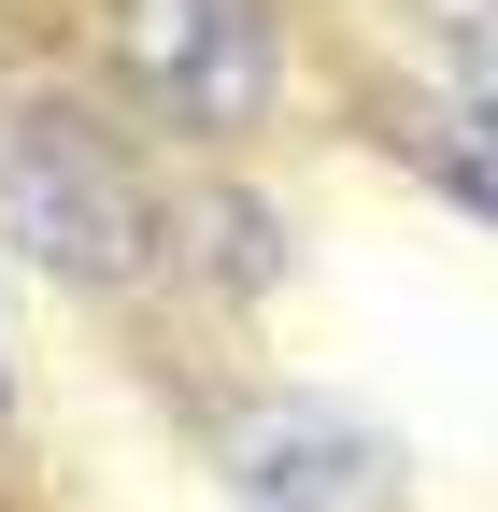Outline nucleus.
Wrapping results in <instances>:
<instances>
[{"label":"nucleus","instance_id":"obj_1","mask_svg":"<svg viewBox=\"0 0 498 512\" xmlns=\"http://www.w3.org/2000/svg\"><path fill=\"white\" fill-rule=\"evenodd\" d=\"M0 214H15V242L43 256V271H72V285H114V271L143 256L129 171H114L86 128H57V114H29L15 143H0Z\"/></svg>","mask_w":498,"mask_h":512},{"label":"nucleus","instance_id":"obj_2","mask_svg":"<svg viewBox=\"0 0 498 512\" xmlns=\"http://www.w3.org/2000/svg\"><path fill=\"white\" fill-rule=\"evenodd\" d=\"M114 43H129V72L185 114V128H257L271 114V0H129L114 15Z\"/></svg>","mask_w":498,"mask_h":512},{"label":"nucleus","instance_id":"obj_4","mask_svg":"<svg viewBox=\"0 0 498 512\" xmlns=\"http://www.w3.org/2000/svg\"><path fill=\"white\" fill-rule=\"evenodd\" d=\"M442 72H456V114L498 143V0H456V43H442Z\"/></svg>","mask_w":498,"mask_h":512},{"label":"nucleus","instance_id":"obj_3","mask_svg":"<svg viewBox=\"0 0 498 512\" xmlns=\"http://www.w3.org/2000/svg\"><path fill=\"white\" fill-rule=\"evenodd\" d=\"M242 484H257V512H399V456L342 413H257Z\"/></svg>","mask_w":498,"mask_h":512}]
</instances>
